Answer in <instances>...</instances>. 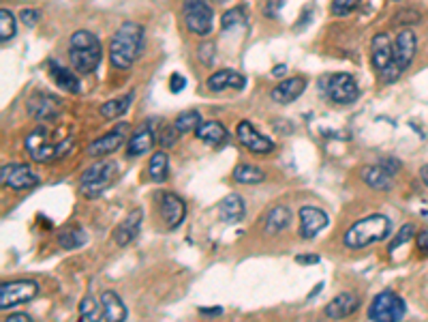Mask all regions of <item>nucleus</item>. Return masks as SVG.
<instances>
[{"label":"nucleus","mask_w":428,"mask_h":322,"mask_svg":"<svg viewBox=\"0 0 428 322\" xmlns=\"http://www.w3.org/2000/svg\"><path fill=\"white\" fill-rule=\"evenodd\" d=\"M360 5V0H332V15L336 18H345L354 13Z\"/></svg>","instance_id":"obj_37"},{"label":"nucleus","mask_w":428,"mask_h":322,"mask_svg":"<svg viewBox=\"0 0 428 322\" xmlns=\"http://www.w3.org/2000/svg\"><path fill=\"white\" fill-rule=\"evenodd\" d=\"M360 176H362V181L368 185V187H373V189H377V191H390L392 189V174L390 172H385L381 166H364L362 170H360Z\"/></svg>","instance_id":"obj_24"},{"label":"nucleus","mask_w":428,"mask_h":322,"mask_svg":"<svg viewBox=\"0 0 428 322\" xmlns=\"http://www.w3.org/2000/svg\"><path fill=\"white\" fill-rule=\"evenodd\" d=\"M246 207H244V200L238 193H229L225 195L221 202H219V217L225 224H238L244 219Z\"/></svg>","instance_id":"obj_22"},{"label":"nucleus","mask_w":428,"mask_h":322,"mask_svg":"<svg viewBox=\"0 0 428 322\" xmlns=\"http://www.w3.org/2000/svg\"><path fill=\"white\" fill-rule=\"evenodd\" d=\"M142 221H144V213L142 209H133L128 213L118 226H116V232H114V240L118 247H126L131 245L133 240L138 238L140 230H142Z\"/></svg>","instance_id":"obj_16"},{"label":"nucleus","mask_w":428,"mask_h":322,"mask_svg":"<svg viewBox=\"0 0 428 322\" xmlns=\"http://www.w3.org/2000/svg\"><path fill=\"white\" fill-rule=\"evenodd\" d=\"M396 3H399V0H396Z\"/></svg>","instance_id":"obj_50"},{"label":"nucleus","mask_w":428,"mask_h":322,"mask_svg":"<svg viewBox=\"0 0 428 322\" xmlns=\"http://www.w3.org/2000/svg\"><path fill=\"white\" fill-rule=\"evenodd\" d=\"M116 172H118V168L114 161H95V164L86 168L79 176V193L88 200L99 198L114 183Z\"/></svg>","instance_id":"obj_5"},{"label":"nucleus","mask_w":428,"mask_h":322,"mask_svg":"<svg viewBox=\"0 0 428 322\" xmlns=\"http://www.w3.org/2000/svg\"><path fill=\"white\" fill-rule=\"evenodd\" d=\"M417 247H420V252L428 254V228H424V230L417 234Z\"/></svg>","instance_id":"obj_44"},{"label":"nucleus","mask_w":428,"mask_h":322,"mask_svg":"<svg viewBox=\"0 0 428 322\" xmlns=\"http://www.w3.org/2000/svg\"><path fill=\"white\" fill-rule=\"evenodd\" d=\"M178 131H176V127L174 125H163L161 127V134H159V144L163 146V148H169V146H174L176 142H178Z\"/></svg>","instance_id":"obj_38"},{"label":"nucleus","mask_w":428,"mask_h":322,"mask_svg":"<svg viewBox=\"0 0 428 322\" xmlns=\"http://www.w3.org/2000/svg\"><path fill=\"white\" fill-rule=\"evenodd\" d=\"M420 179H422V183L428 187V166H422V168H420Z\"/></svg>","instance_id":"obj_48"},{"label":"nucleus","mask_w":428,"mask_h":322,"mask_svg":"<svg viewBox=\"0 0 428 322\" xmlns=\"http://www.w3.org/2000/svg\"><path fill=\"white\" fill-rule=\"evenodd\" d=\"M234 181L240 185H260L266 181V172L260 170L257 166H250V164H240L234 170Z\"/></svg>","instance_id":"obj_31"},{"label":"nucleus","mask_w":428,"mask_h":322,"mask_svg":"<svg viewBox=\"0 0 428 322\" xmlns=\"http://www.w3.org/2000/svg\"><path fill=\"white\" fill-rule=\"evenodd\" d=\"M385 172H390L392 176L394 174H399V170L403 168V164H401V161L396 159V157H385V159H381V164H379Z\"/></svg>","instance_id":"obj_40"},{"label":"nucleus","mask_w":428,"mask_h":322,"mask_svg":"<svg viewBox=\"0 0 428 322\" xmlns=\"http://www.w3.org/2000/svg\"><path fill=\"white\" fill-rule=\"evenodd\" d=\"M146 32L142 24L124 22L112 37L109 44V60L116 69H128L144 52Z\"/></svg>","instance_id":"obj_1"},{"label":"nucleus","mask_w":428,"mask_h":322,"mask_svg":"<svg viewBox=\"0 0 428 322\" xmlns=\"http://www.w3.org/2000/svg\"><path fill=\"white\" fill-rule=\"evenodd\" d=\"M79 314L83 320L88 322H101L103 320V307H101V299H93V297H83L79 303Z\"/></svg>","instance_id":"obj_34"},{"label":"nucleus","mask_w":428,"mask_h":322,"mask_svg":"<svg viewBox=\"0 0 428 322\" xmlns=\"http://www.w3.org/2000/svg\"><path fill=\"white\" fill-rule=\"evenodd\" d=\"M15 30H18V26H15L13 13L9 9H0V41L7 44L9 39L15 37Z\"/></svg>","instance_id":"obj_35"},{"label":"nucleus","mask_w":428,"mask_h":322,"mask_svg":"<svg viewBox=\"0 0 428 322\" xmlns=\"http://www.w3.org/2000/svg\"><path fill=\"white\" fill-rule=\"evenodd\" d=\"M392 234V221L385 215H368L358 219L342 236V243L349 250H364Z\"/></svg>","instance_id":"obj_2"},{"label":"nucleus","mask_w":428,"mask_h":322,"mask_svg":"<svg viewBox=\"0 0 428 322\" xmlns=\"http://www.w3.org/2000/svg\"><path fill=\"white\" fill-rule=\"evenodd\" d=\"M101 307H103V320L105 322H124L128 311H126V305L122 303V299L112 292V290H105L101 295Z\"/></svg>","instance_id":"obj_23"},{"label":"nucleus","mask_w":428,"mask_h":322,"mask_svg":"<svg viewBox=\"0 0 428 322\" xmlns=\"http://www.w3.org/2000/svg\"><path fill=\"white\" fill-rule=\"evenodd\" d=\"M407 314V305L403 297H399L392 290L379 292L370 307H368V320L370 322H401Z\"/></svg>","instance_id":"obj_7"},{"label":"nucleus","mask_w":428,"mask_h":322,"mask_svg":"<svg viewBox=\"0 0 428 322\" xmlns=\"http://www.w3.org/2000/svg\"><path fill=\"white\" fill-rule=\"evenodd\" d=\"M20 18H22V22H24L26 26H34V24H39L41 13L34 11V9H24V11L20 13Z\"/></svg>","instance_id":"obj_42"},{"label":"nucleus","mask_w":428,"mask_h":322,"mask_svg":"<svg viewBox=\"0 0 428 322\" xmlns=\"http://www.w3.org/2000/svg\"><path fill=\"white\" fill-rule=\"evenodd\" d=\"M3 185L15 189V191H24V189H32L39 185V174L26 166V164H9L3 166Z\"/></svg>","instance_id":"obj_13"},{"label":"nucleus","mask_w":428,"mask_h":322,"mask_svg":"<svg viewBox=\"0 0 428 322\" xmlns=\"http://www.w3.org/2000/svg\"><path fill=\"white\" fill-rule=\"evenodd\" d=\"M246 24V13H244V7H234L232 11H225L223 18H221V28L223 30H229L234 26H242Z\"/></svg>","instance_id":"obj_36"},{"label":"nucleus","mask_w":428,"mask_h":322,"mask_svg":"<svg viewBox=\"0 0 428 322\" xmlns=\"http://www.w3.org/2000/svg\"><path fill=\"white\" fill-rule=\"evenodd\" d=\"M5 322H32V320L26 314H11L9 318H5Z\"/></svg>","instance_id":"obj_46"},{"label":"nucleus","mask_w":428,"mask_h":322,"mask_svg":"<svg viewBox=\"0 0 428 322\" xmlns=\"http://www.w3.org/2000/svg\"><path fill=\"white\" fill-rule=\"evenodd\" d=\"M289 224H291V211L287 207H274L266 217V232L268 234H279Z\"/></svg>","instance_id":"obj_30"},{"label":"nucleus","mask_w":428,"mask_h":322,"mask_svg":"<svg viewBox=\"0 0 428 322\" xmlns=\"http://www.w3.org/2000/svg\"><path fill=\"white\" fill-rule=\"evenodd\" d=\"M285 71H287V67H285V65H279V67H274V69H272V75L281 77V73H285Z\"/></svg>","instance_id":"obj_49"},{"label":"nucleus","mask_w":428,"mask_h":322,"mask_svg":"<svg viewBox=\"0 0 428 322\" xmlns=\"http://www.w3.org/2000/svg\"><path fill=\"white\" fill-rule=\"evenodd\" d=\"M305 89H307V77H300V75L297 77H287V79H283V82H279L272 89L270 97H272V101L285 105V103L295 101L300 95L305 93Z\"/></svg>","instance_id":"obj_20"},{"label":"nucleus","mask_w":428,"mask_h":322,"mask_svg":"<svg viewBox=\"0 0 428 322\" xmlns=\"http://www.w3.org/2000/svg\"><path fill=\"white\" fill-rule=\"evenodd\" d=\"M415 234V226L413 224H405L401 230H399V234L394 236V240H392V243H390V254L392 252H396L403 243H407V240L411 238Z\"/></svg>","instance_id":"obj_39"},{"label":"nucleus","mask_w":428,"mask_h":322,"mask_svg":"<svg viewBox=\"0 0 428 322\" xmlns=\"http://www.w3.org/2000/svg\"><path fill=\"white\" fill-rule=\"evenodd\" d=\"M161 217H163V221H165V226L169 230H176L187 217L185 200L180 195H176V193H171V191L161 193Z\"/></svg>","instance_id":"obj_14"},{"label":"nucleus","mask_w":428,"mask_h":322,"mask_svg":"<svg viewBox=\"0 0 428 322\" xmlns=\"http://www.w3.org/2000/svg\"><path fill=\"white\" fill-rule=\"evenodd\" d=\"M39 295V284L32 279H13L0 286V307L11 309L32 301Z\"/></svg>","instance_id":"obj_10"},{"label":"nucleus","mask_w":428,"mask_h":322,"mask_svg":"<svg viewBox=\"0 0 428 322\" xmlns=\"http://www.w3.org/2000/svg\"><path fill=\"white\" fill-rule=\"evenodd\" d=\"M185 86H187L185 75H180V73H171V77H169V91H171V93H180Z\"/></svg>","instance_id":"obj_41"},{"label":"nucleus","mask_w":428,"mask_h":322,"mask_svg":"<svg viewBox=\"0 0 428 322\" xmlns=\"http://www.w3.org/2000/svg\"><path fill=\"white\" fill-rule=\"evenodd\" d=\"M199 311H201V314H208V316H219L223 309H221V307H201Z\"/></svg>","instance_id":"obj_47"},{"label":"nucleus","mask_w":428,"mask_h":322,"mask_svg":"<svg viewBox=\"0 0 428 322\" xmlns=\"http://www.w3.org/2000/svg\"><path fill=\"white\" fill-rule=\"evenodd\" d=\"M295 262H297V264H317V262H319V256H315V254H302V256H295Z\"/></svg>","instance_id":"obj_45"},{"label":"nucleus","mask_w":428,"mask_h":322,"mask_svg":"<svg viewBox=\"0 0 428 322\" xmlns=\"http://www.w3.org/2000/svg\"><path fill=\"white\" fill-rule=\"evenodd\" d=\"M167 170H169V157L165 150H156L150 157V164H148V176L154 183H163L167 179Z\"/></svg>","instance_id":"obj_32"},{"label":"nucleus","mask_w":428,"mask_h":322,"mask_svg":"<svg viewBox=\"0 0 428 322\" xmlns=\"http://www.w3.org/2000/svg\"><path fill=\"white\" fill-rule=\"evenodd\" d=\"M26 110H28V114H30L32 118L43 120V123H46V120H54V118L62 112V103H60V99L54 97L52 93H41V91H36V93H32V95L28 97Z\"/></svg>","instance_id":"obj_11"},{"label":"nucleus","mask_w":428,"mask_h":322,"mask_svg":"<svg viewBox=\"0 0 428 322\" xmlns=\"http://www.w3.org/2000/svg\"><path fill=\"white\" fill-rule=\"evenodd\" d=\"M360 307V299L352 292H340L338 297H334L326 307H323V314L330 318V320H345L349 318L352 314H356Z\"/></svg>","instance_id":"obj_19"},{"label":"nucleus","mask_w":428,"mask_h":322,"mask_svg":"<svg viewBox=\"0 0 428 322\" xmlns=\"http://www.w3.org/2000/svg\"><path fill=\"white\" fill-rule=\"evenodd\" d=\"M321 89L328 95V99H332L338 105H349L360 97L358 82L349 73H330L321 77Z\"/></svg>","instance_id":"obj_8"},{"label":"nucleus","mask_w":428,"mask_h":322,"mask_svg":"<svg viewBox=\"0 0 428 322\" xmlns=\"http://www.w3.org/2000/svg\"><path fill=\"white\" fill-rule=\"evenodd\" d=\"M152 146H154V134H152V129L142 127L140 131H135L131 138H128L126 155H128V157H140V155H146Z\"/></svg>","instance_id":"obj_26"},{"label":"nucleus","mask_w":428,"mask_h":322,"mask_svg":"<svg viewBox=\"0 0 428 322\" xmlns=\"http://www.w3.org/2000/svg\"><path fill=\"white\" fill-rule=\"evenodd\" d=\"M86 240H88V236L79 226H69L58 234V243L62 250H79L86 245Z\"/></svg>","instance_id":"obj_29"},{"label":"nucleus","mask_w":428,"mask_h":322,"mask_svg":"<svg viewBox=\"0 0 428 322\" xmlns=\"http://www.w3.org/2000/svg\"><path fill=\"white\" fill-rule=\"evenodd\" d=\"M392 60H394V44L385 32H377L370 41V63L375 71L383 73L385 69H390Z\"/></svg>","instance_id":"obj_15"},{"label":"nucleus","mask_w":428,"mask_h":322,"mask_svg":"<svg viewBox=\"0 0 428 322\" xmlns=\"http://www.w3.org/2000/svg\"><path fill=\"white\" fill-rule=\"evenodd\" d=\"M69 58L77 73H93L101 63V41L88 30H77L69 39Z\"/></svg>","instance_id":"obj_3"},{"label":"nucleus","mask_w":428,"mask_h":322,"mask_svg":"<svg viewBox=\"0 0 428 322\" xmlns=\"http://www.w3.org/2000/svg\"><path fill=\"white\" fill-rule=\"evenodd\" d=\"M126 134H128V125L126 123H120L114 131L97 138L91 146H88V155L91 157H105V155H112L120 148V144H124L126 140Z\"/></svg>","instance_id":"obj_17"},{"label":"nucleus","mask_w":428,"mask_h":322,"mask_svg":"<svg viewBox=\"0 0 428 322\" xmlns=\"http://www.w3.org/2000/svg\"><path fill=\"white\" fill-rule=\"evenodd\" d=\"M48 67H50V75L54 77V82H56L62 91H67V93H71V95H77V93H79V79H77V75H75L73 71H69L67 67H62V65H58V63H54V60H50Z\"/></svg>","instance_id":"obj_25"},{"label":"nucleus","mask_w":428,"mask_h":322,"mask_svg":"<svg viewBox=\"0 0 428 322\" xmlns=\"http://www.w3.org/2000/svg\"><path fill=\"white\" fill-rule=\"evenodd\" d=\"M201 125V114L197 110H187L180 112L174 120V127L178 134H189V131H197V127Z\"/></svg>","instance_id":"obj_33"},{"label":"nucleus","mask_w":428,"mask_h":322,"mask_svg":"<svg viewBox=\"0 0 428 322\" xmlns=\"http://www.w3.org/2000/svg\"><path fill=\"white\" fill-rule=\"evenodd\" d=\"M236 136H238L240 144L244 148H248L250 153H255V155H268V153L274 150V142L268 136L257 131V127L253 123H248V120H240Z\"/></svg>","instance_id":"obj_12"},{"label":"nucleus","mask_w":428,"mask_h":322,"mask_svg":"<svg viewBox=\"0 0 428 322\" xmlns=\"http://www.w3.org/2000/svg\"><path fill=\"white\" fill-rule=\"evenodd\" d=\"M199 56H201V63L203 65H210L212 58H214V44H203L199 48Z\"/></svg>","instance_id":"obj_43"},{"label":"nucleus","mask_w":428,"mask_h":322,"mask_svg":"<svg viewBox=\"0 0 428 322\" xmlns=\"http://www.w3.org/2000/svg\"><path fill=\"white\" fill-rule=\"evenodd\" d=\"M195 134H197V140H201L206 144H212V146H217V144L227 140V129L219 123V120H208V123H201Z\"/></svg>","instance_id":"obj_27"},{"label":"nucleus","mask_w":428,"mask_h":322,"mask_svg":"<svg viewBox=\"0 0 428 322\" xmlns=\"http://www.w3.org/2000/svg\"><path fill=\"white\" fill-rule=\"evenodd\" d=\"M328 226V215L317 207H302L300 209V236L311 240Z\"/></svg>","instance_id":"obj_18"},{"label":"nucleus","mask_w":428,"mask_h":322,"mask_svg":"<svg viewBox=\"0 0 428 322\" xmlns=\"http://www.w3.org/2000/svg\"><path fill=\"white\" fill-rule=\"evenodd\" d=\"M246 84L244 75H240L238 71L234 69H221V71H214L210 77L206 86L212 91V93H219V91H225V89H236V91H242Z\"/></svg>","instance_id":"obj_21"},{"label":"nucleus","mask_w":428,"mask_h":322,"mask_svg":"<svg viewBox=\"0 0 428 322\" xmlns=\"http://www.w3.org/2000/svg\"><path fill=\"white\" fill-rule=\"evenodd\" d=\"M71 146H73L71 138H67V140H52L48 127H36L26 138V150L30 153V157L34 161H41V164H48V161H52V159L65 157L71 150Z\"/></svg>","instance_id":"obj_4"},{"label":"nucleus","mask_w":428,"mask_h":322,"mask_svg":"<svg viewBox=\"0 0 428 322\" xmlns=\"http://www.w3.org/2000/svg\"><path fill=\"white\" fill-rule=\"evenodd\" d=\"M182 22L193 34H208L214 24V9L210 0H185Z\"/></svg>","instance_id":"obj_9"},{"label":"nucleus","mask_w":428,"mask_h":322,"mask_svg":"<svg viewBox=\"0 0 428 322\" xmlns=\"http://www.w3.org/2000/svg\"><path fill=\"white\" fill-rule=\"evenodd\" d=\"M131 103H133V93H128V95H124V97H116V99L105 101V103L99 108V112H101L103 118L114 120V118H120L122 114H126V110L131 108Z\"/></svg>","instance_id":"obj_28"},{"label":"nucleus","mask_w":428,"mask_h":322,"mask_svg":"<svg viewBox=\"0 0 428 322\" xmlns=\"http://www.w3.org/2000/svg\"><path fill=\"white\" fill-rule=\"evenodd\" d=\"M417 50V37L413 30H401L396 41H394V60L390 65V69H385L381 73V79L385 84H392L403 75V71L409 69V65L413 63Z\"/></svg>","instance_id":"obj_6"}]
</instances>
